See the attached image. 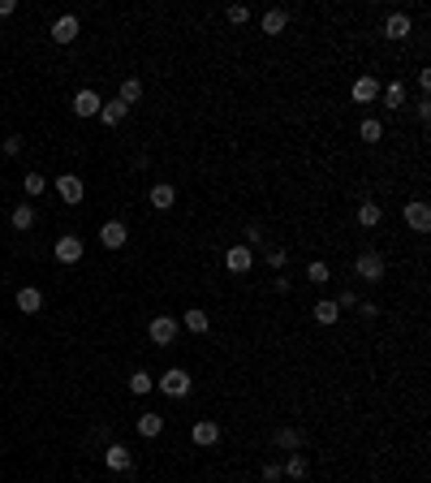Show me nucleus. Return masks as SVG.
Returning a JSON list of instances; mask_svg holds the SVG:
<instances>
[{"label": "nucleus", "mask_w": 431, "mask_h": 483, "mask_svg": "<svg viewBox=\"0 0 431 483\" xmlns=\"http://www.w3.org/2000/svg\"><path fill=\"white\" fill-rule=\"evenodd\" d=\"M155 389L164 397H190V389H195V380H190L186 367H168L164 376H155Z\"/></svg>", "instance_id": "nucleus-1"}, {"label": "nucleus", "mask_w": 431, "mask_h": 483, "mask_svg": "<svg viewBox=\"0 0 431 483\" xmlns=\"http://www.w3.org/2000/svg\"><path fill=\"white\" fill-rule=\"evenodd\" d=\"M354 277L358 281H384V255H375V250H362L358 259H354Z\"/></svg>", "instance_id": "nucleus-2"}, {"label": "nucleus", "mask_w": 431, "mask_h": 483, "mask_svg": "<svg viewBox=\"0 0 431 483\" xmlns=\"http://www.w3.org/2000/svg\"><path fill=\"white\" fill-rule=\"evenodd\" d=\"M177 328L181 324L173 315H155L147 324V336H151V345H173V341H177Z\"/></svg>", "instance_id": "nucleus-3"}, {"label": "nucleus", "mask_w": 431, "mask_h": 483, "mask_svg": "<svg viewBox=\"0 0 431 483\" xmlns=\"http://www.w3.org/2000/svg\"><path fill=\"white\" fill-rule=\"evenodd\" d=\"M104 466L108 471H117V475H125V471H134V453H130V444H121V440H113L104 449Z\"/></svg>", "instance_id": "nucleus-4"}, {"label": "nucleus", "mask_w": 431, "mask_h": 483, "mask_svg": "<svg viewBox=\"0 0 431 483\" xmlns=\"http://www.w3.org/2000/svg\"><path fill=\"white\" fill-rule=\"evenodd\" d=\"M267 444H272V449H285V453H302L307 431H298V427H276L272 436H267Z\"/></svg>", "instance_id": "nucleus-5"}, {"label": "nucleus", "mask_w": 431, "mask_h": 483, "mask_svg": "<svg viewBox=\"0 0 431 483\" xmlns=\"http://www.w3.org/2000/svg\"><path fill=\"white\" fill-rule=\"evenodd\" d=\"M225 268H229V272H237V277H246V272L254 268V250H250V246H242V242H233V246L225 250Z\"/></svg>", "instance_id": "nucleus-6"}, {"label": "nucleus", "mask_w": 431, "mask_h": 483, "mask_svg": "<svg viewBox=\"0 0 431 483\" xmlns=\"http://www.w3.org/2000/svg\"><path fill=\"white\" fill-rule=\"evenodd\" d=\"M56 195L65 199V203H82V199H87L82 177H78V173H60V177H56Z\"/></svg>", "instance_id": "nucleus-7"}, {"label": "nucleus", "mask_w": 431, "mask_h": 483, "mask_svg": "<svg viewBox=\"0 0 431 483\" xmlns=\"http://www.w3.org/2000/svg\"><path fill=\"white\" fill-rule=\"evenodd\" d=\"M82 237H74V233H65V237H60L56 242V246H52V255H56V264H78V259H82Z\"/></svg>", "instance_id": "nucleus-8"}, {"label": "nucleus", "mask_w": 431, "mask_h": 483, "mask_svg": "<svg viewBox=\"0 0 431 483\" xmlns=\"http://www.w3.org/2000/svg\"><path fill=\"white\" fill-rule=\"evenodd\" d=\"M125 242H130V229H125L121 220H108L104 229H100V246H104V250H121Z\"/></svg>", "instance_id": "nucleus-9"}, {"label": "nucleus", "mask_w": 431, "mask_h": 483, "mask_svg": "<svg viewBox=\"0 0 431 483\" xmlns=\"http://www.w3.org/2000/svg\"><path fill=\"white\" fill-rule=\"evenodd\" d=\"M349 95H354V104H375V100H379V83H375V74H362V78H354Z\"/></svg>", "instance_id": "nucleus-10"}, {"label": "nucleus", "mask_w": 431, "mask_h": 483, "mask_svg": "<svg viewBox=\"0 0 431 483\" xmlns=\"http://www.w3.org/2000/svg\"><path fill=\"white\" fill-rule=\"evenodd\" d=\"M406 224L414 233H427L431 229V207L423 203V199H414V203H406Z\"/></svg>", "instance_id": "nucleus-11"}, {"label": "nucleus", "mask_w": 431, "mask_h": 483, "mask_svg": "<svg viewBox=\"0 0 431 483\" xmlns=\"http://www.w3.org/2000/svg\"><path fill=\"white\" fill-rule=\"evenodd\" d=\"M78 30H82V26H78V18H74V13H60V18L52 22V39H56L60 47H65V43H74V39H78Z\"/></svg>", "instance_id": "nucleus-12"}, {"label": "nucleus", "mask_w": 431, "mask_h": 483, "mask_svg": "<svg viewBox=\"0 0 431 483\" xmlns=\"http://www.w3.org/2000/svg\"><path fill=\"white\" fill-rule=\"evenodd\" d=\"M100 108H104V100L91 87H82V91L74 95V112H78V117H100Z\"/></svg>", "instance_id": "nucleus-13"}, {"label": "nucleus", "mask_w": 431, "mask_h": 483, "mask_svg": "<svg viewBox=\"0 0 431 483\" xmlns=\"http://www.w3.org/2000/svg\"><path fill=\"white\" fill-rule=\"evenodd\" d=\"M190 440H195V444H216L220 440V423H212V418H199V423L195 427H190Z\"/></svg>", "instance_id": "nucleus-14"}, {"label": "nucleus", "mask_w": 431, "mask_h": 483, "mask_svg": "<svg viewBox=\"0 0 431 483\" xmlns=\"http://www.w3.org/2000/svg\"><path fill=\"white\" fill-rule=\"evenodd\" d=\"M147 199H151V207H155V212H168V207H173V203H177V190H173L168 182H155Z\"/></svg>", "instance_id": "nucleus-15"}, {"label": "nucleus", "mask_w": 431, "mask_h": 483, "mask_svg": "<svg viewBox=\"0 0 431 483\" xmlns=\"http://www.w3.org/2000/svg\"><path fill=\"white\" fill-rule=\"evenodd\" d=\"M18 311H26V315H39L43 311V294L35 285H22L18 289Z\"/></svg>", "instance_id": "nucleus-16"}, {"label": "nucleus", "mask_w": 431, "mask_h": 483, "mask_svg": "<svg viewBox=\"0 0 431 483\" xmlns=\"http://www.w3.org/2000/svg\"><path fill=\"white\" fill-rule=\"evenodd\" d=\"M410 30H414L410 13H388V22H384V39H406Z\"/></svg>", "instance_id": "nucleus-17"}, {"label": "nucleus", "mask_w": 431, "mask_h": 483, "mask_svg": "<svg viewBox=\"0 0 431 483\" xmlns=\"http://www.w3.org/2000/svg\"><path fill=\"white\" fill-rule=\"evenodd\" d=\"M259 26H263V35H280V30L289 26V13H285V9H267L259 18Z\"/></svg>", "instance_id": "nucleus-18"}, {"label": "nucleus", "mask_w": 431, "mask_h": 483, "mask_svg": "<svg viewBox=\"0 0 431 483\" xmlns=\"http://www.w3.org/2000/svg\"><path fill=\"white\" fill-rule=\"evenodd\" d=\"M125 117H130V108H125L121 100H104V108H100V121L104 125H121Z\"/></svg>", "instance_id": "nucleus-19"}, {"label": "nucleus", "mask_w": 431, "mask_h": 483, "mask_svg": "<svg viewBox=\"0 0 431 483\" xmlns=\"http://www.w3.org/2000/svg\"><path fill=\"white\" fill-rule=\"evenodd\" d=\"M159 431H164V414H138V436H147V440H155Z\"/></svg>", "instance_id": "nucleus-20"}, {"label": "nucleus", "mask_w": 431, "mask_h": 483, "mask_svg": "<svg viewBox=\"0 0 431 483\" xmlns=\"http://www.w3.org/2000/svg\"><path fill=\"white\" fill-rule=\"evenodd\" d=\"M117 100H121L125 108H130V104H138V100H142V83H138V78H121V87H117Z\"/></svg>", "instance_id": "nucleus-21"}, {"label": "nucleus", "mask_w": 431, "mask_h": 483, "mask_svg": "<svg viewBox=\"0 0 431 483\" xmlns=\"http://www.w3.org/2000/svg\"><path fill=\"white\" fill-rule=\"evenodd\" d=\"M181 324H186L190 332H195V336H203L207 328H212V315H207V311H199V307H195V311H186V315H181Z\"/></svg>", "instance_id": "nucleus-22"}, {"label": "nucleus", "mask_w": 431, "mask_h": 483, "mask_svg": "<svg viewBox=\"0 0 431 483\" xmlns=\"http://www.w3.org/2000/svg\"><path fill=\"white\" fill-rule=\"evenodd\" d=\"M280 471H285V479H307L311 462H307V453H289V462H285Z\"/></svg>", "instance_id": "nucleus-23"}, {"label": "nucleus", "mask_w": 431, "mask_h": 483, "mask_svg": "<svg viewBox=\"0 0 431 483\" xmlns=\"http://www.w3.org/2000/svg\"><path fill=\"white\" fill-rule=\"evenodd\" d=\"M379 220H384V207H379V203H362L358 207V224H362V229H375Z\"/></svg>", "instance_id": "nucleus-24"}, {"label": "nucleus", "mask_w": 431, "mask_h": 483, "mask_svg": "<svg viewBox=\"0 0 431 483\" xmlns=\"http://www.w3.org/2000/svg\"><path fill=\"white\" fill-rule=\"evenodd\" d=\"M315 319H319V324H337V319H341L337 302H332V298H319V302H315Z\"/></svg>", "instance_id": "nucleus-25"}, {"label": "nucleus", "mask_w": 431, "mask_h": 483, "mask_svg": "<svg viewBox=\"0 0 431 483\" xmlns=\"http://www.w3.org/2000/svg\"><path fill=\"white\" fill-rule=\"evenodd\" d=\"M9 224H13V229H22V233H26L30 224H35V207H26V203H22V207H13V212H9Z\"/></svg>", "instance_id": "nucleus-26"}, {"label": "nucleus", "mask_w": 431, "mask_h": 483, "mask_svg": "<svg viewBox=\"0 0 431 483\" xmlns=\"http://www.w3.org/2000/svg\"><path fill=\"white\" fill-rule=\"evenodd\" d=\"M379 95H384V108H393V112H397V108H406V87H401V83H388Z\"/></svg>", "instance_id": "nucleus-27"}, {"label": "nucleus", "mask_w": 431, "mask_h": 483, "mask_svg": "<svg viewBox=\"0 0 431 483\" xmlns=\"http://www.w3.org/2000/svg\"><path fill=\"white\" fill-rule=\"evenodd\" d=\"M151 389H155V376H151V372H134V376H130V393H134V397H147Z\"/></svg>", "instance_id": "nucleus-28"}, {"label": "nucleus", "mask_w": 431, "mask_h": 483, "mask_svg": "<svg viewBox=\"0 0 431 483\" xmlns=\"http://www.w3.org/2000/svg\"><path fill=\"white\" fill-rule=\"evenodd\" d=\"M307 281H311V285H328V281H332V268H328L324 259L307 264Z\"/></svg>", "instance_id": "nucleus-29"}, {"label": "nucleus", "mask_w": 431, "mask_h": 483, "mask_svg": "<svg viewBox=\"0 0 431 483\" xmlns=\"http://www.w3.org/2000/svg\"><path fill=\"white\" fill-rule=\"evenodd\" d=\"M358 138H366V142H379V138H384V121H375V117H366V121L358 125Z\"/></svg>", "instance_id": "nucleus-30"}, {"label": "nucleus", "mask_w": 431, "mask_h": 483, "mask_svg": "<svg viewBox=\"0 0 431 483\" xmlns=\"http://www.w3.org/2000/svg\"><path fill=\"white\" fill-rule=\"evenodd\" d=\"M263 259H267L272 272H280L285 264H289V250H285V246H263Z\"/></svg>", "instance_id": "nucleus-31"}, {"label": "nucleus", "mask_w": 431, "mask_h": 483, "mask_svg": "<svg viewBox=\"0 0 431 483\" xmlns=\"http://www.w3.org/2000/svg\"><path fill=\"white\" fill-rule=\"evenodd\" d=\"M242 237H246V242H242V246H267V242H263V224H259V220H250Z\"/></svg>", "instance_id": "nucleus-32"}, {"label": "nucleus", "mask_w": 431, "mask_h": 483, "mask_svg": "<svg viewBox=\"0 0 431 483\" xmlns=\"http://www.w3.org/2000/svg\"><path fill=\"white\" fill-rule=\"evenodd\" d=\"M43 190H47V177H43V173H26V195H30V199H39Z\"/></svg>", "instance_id": "nucleus-33"}, {"label": "nucleus", "mask_w": 431, "mask_h": 483, "mask_svg": "<svg viewBox=\"0 0 431 483\" xmlns=\"http://www.w3.org/2000/svg\"><path fill=\"white\" fill-rule=\"evenodd\" d=\"M225 18H229L233 26H246V22H250V9H246V5H229V9H225Z\"/></svg>", "instance_id": "nucleus-34"}, {"label": "nucleus", "mask_w": 431, "mask_h": 483, "mask_svg": "<svg viewBox=\"0 0 431 483\" xmlns=\"http://www.w3.org/2000/svg\"><path fill=\"white\" fill-rule=\"evenodd\" d=\"M332 302H337V311H349V307H358V302H362V298L354 294V289H341V294H337V298H332Z\"/></svg>", "instance_id": "nucleus-35"}, {"label": "nucleus", "mask_w": 431, "mask_h": 483, "mask_svg": "<svg viewBox=\"0 0 431 483\" xmlns=\"http://www.w3.org/2000/svg\"><path fill=\"white\" fill-rule=\"evenodd\" d=\"M22 147H26L22 134H9V138H5V155H22Z\"/></svg>", "instance_id": "nucleus-36"}, {"label": "nucleus", "mask_w": 431, "mask_h": 483, "mask_svg": "<svg viewBox=\"0 0 431 483\" xmlns=\"http://www.w3.org/2000/svg\"><path fill=\"white\" fill-rule=\"evenodd\" d=\"M263 479H267V483H276V479H285V471H280L276 462H263Z\"/></svg>", "instance_id": "nucleus-37"}, {"label": "nucleus", "mask_w": 431, "mask_h": 483, "mask_svg": "<svg viewBox=\"0 0 431 483\" xmlns=\"http://www.w3.org/2000/svg\"><path fill=\"white\" fill-rule=\"evenodd\" d=\"M414 112H419V121H431V100H427V95H423L419 104H414Z\"/></svg>", "instance_id": "nucleus-38"}, {"label": "nucleus", "mask_w": 431, "mask_h": 483, "mask_svg": "<svg viewBox=\"0 0 431 483\" xmlns=\"http://www.w3.org/2000/svg\"><path fill=\"white\" fill-rule=\"evenodd\" d=\"M91 440H100V444H113V431H108V427L100 423V427H95V431H91Z\"/></svg>", "instance_id": "nucleus-39"}, {"label": "nucleus", "mask_w": 431, "mask_h": 483, "mask_svg": "<svg viewBox=\"0 0 431 483\" xmlns=\"http://www.w3.org/2000/svg\"><path fill=\"white\" fill-rule=\"evenodd\" d=\"M419 87H423V95L431 91V69H419Z\"/></svg>", "instance_id": "nucleus-40"}, {"label": "nucleus", "mask_w": 431, "mask_h": 483, "mask_svg": "<svg viewBox=\"0 0 431 483\" xmlns=\"http://www.w3.org/2000/svg\"><path fill=\"white\" fill-rule=\"evenodd\" d=\"M13 9H18V0H0V18H9Z\"/></svg>", "instance_id": "nucleus-41"}]
</instances>
